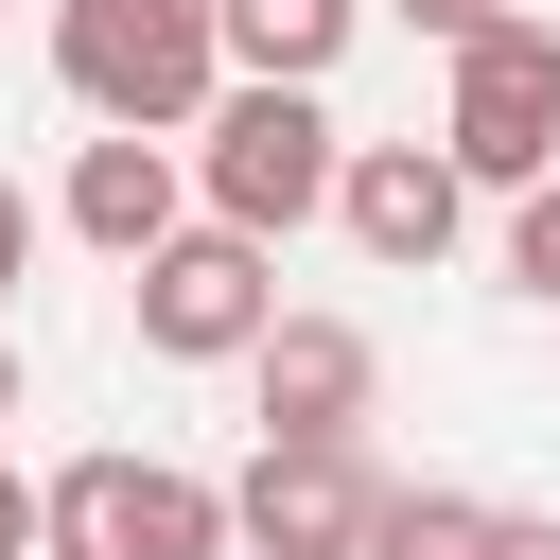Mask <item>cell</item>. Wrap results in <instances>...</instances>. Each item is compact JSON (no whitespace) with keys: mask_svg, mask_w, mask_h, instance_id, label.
Instances as JSON below:
<instances>
[{"mask_svg":"<svg viewBox=\"0 0 560 560\" xmlns=\"http://www.w3.org/2000/svg\"><path fill=\"white\" fill-rule=\"evenodd\" d=\"M0 560H35V472H0Z\"/></svg>","mask_w":560,"mask_h":560,"instance_id":"15","label":"cell"},{"mask_svg":"<svg viewBox=\"0 0 560 560\" xmlns=\"http://www.w3.org/2000/svg\"><path fill=\"white\" fill-rule=\"evenodd\" d=\"M438 158H455L472 192H525V175H560V18H490V35H455Z\"/></svg>","mask_w":560,"mask_h":560,"instance_id":"4","label":"cell"},{"mask_svg":"<svg viewBox=\"0 0 560 560\" xmlns=\"http://www.w3.org/2000/svg\"><path fill=\"white\" fill-rule=\"evenodd\" d=\"M402 18H420V35H438V52H455V35H490V18H508V0H402Z\"/></svg>","mask_w":560,"mask_h":560,"instance_id":"13","label":"cell"},{"mask_svg":"<svg viewBox=\"0 0 560 560\" xmlns=\"http://www.w3.org/2000/svg\"><path fill=\"white\" fill-rule=\"evenodd\" d=\"M332 158H350V140H332V105H315L298 70H228V88L192 105V192H210L228 228H262V245L332 210Z\"/></svg>","mask_w":560,"mask_h":560,"instance_id":"1","label":"cell"},{"mask_svg":"<svg viewBox=\"0 0 560 560\" xmlns=\"http://www.w3.org/2000/svg\"><path fill=\"white\" fill-rule=\"evenodd\" d=\"M35 560H228V490L175 455H70L35 490Z\"/></svg>","mask_w":560,"mask_h":560,"instance_id":"3","label":"cell"},{"mask_svg":"<svg viewBox=\"0 0 560 560\" xmlns=\"http://www.w3.org/2000/svg\"><path fill=\"white\" fill-rule=\"evenodd\" d=\"M350 560H525V525H508V508H472V490H385Z\"/></svg>","mask_w":560,"mask_h":560,"instance_id":"11","label":"cell"},{"mask_svg":"<svg viewBox=\"0 0 560 560\" xmlns=\"http://www.w3.org/2000/svg\"><path fill=\"white\" fill-rule=\"evenodd\" d=\"M368 508H385L368 438H262V455L228 472V542H245V560H350Z\"/></svg>","mask_w":560,"mask_h":560,"instance_id":"6","label":"cell"},{"mask_svg":"<svg viewBox=\"0 0 560 560\" xmlns=\"http://www.w3.org/2000/svg\"><path fill=\"white\" fill-rule=\"evenodd\" d=\"M0 420H18V332H0Z\"/></svg>","mask_w":560,"mask_h":560,"instance_id":"16","label":"cell"},{"mask_svg":"<svg viewBox=\"0 0 560 560\" xmlns=\"http://www.w3.org/2000/svg\"><path fill=\"white\" fill-rule=\"evenodd\" d=\"M122 280H140V350H158V368H245V332L280 315V280H262V228H228V210H210V228L175 210V228H158Z\"/></svg>","mask_w":560,"mask_h":560,"instance_id":"5","label":"cell"},{"mask_svg":"<svg viewBox=\"0 0 560 560\" xmlns=\"http://www.w3.org/2000/svg\"><path fill=\"white\" fill-rule=\"evenodd\" d=\"M175 210H192V175H175V140H158V122H105V140L70 158V228H88L105 262H140Z\"/></svg>","mask_w":560,"mask_h":560,"instance_id":"9","label":"cell"},{"mask_svg":"<svg viewBox=\"0 0 560 560\" xmlns=\"http://www.w3.org/2000/svg\"><path fill=\"white\" fill-rule=\"evenodd\" d=\"M245 385H262V438H368L385 350H368L350 315H262V332H245Z\"/></svg>","mask_w":560,"mask_h":560,"instance_id":"7","label":"cell"},{"mask_svg":"<svg viewBox=\"0 0 560 560\" xmlns=\"http://www.w3.org/2000/svg\"><path fill=\"white\" fill-rule=\"evenodd\" d=\"M332 210H350L368 262H438L455 210H472V175H455L438 140H350V158H332Z\"/></svg>","mask_w":560,"mask_h":560,"instance_id":"8","label":"cell"},{"mask_svg":"<svg viewBox=\"0 0 560 560\" xmlns=\"http://www.w3.org/2000/svg\"><path fill=\"white\" fill-rule=\"evenodd\" d=\"M350 18H368V0H210V35H228V70H298V88H332V52H350Z\"/></svg>","mask_w":560,"mask_h":560,"instance_id":"10","label":"cell"},{"mask_svg":"<svg viewBox=\"0 0 560 560\" xmlns=\"http://www.w3.org/2000/svg\"><path fill=\"white\" fill-rule=\"evenodd\" d=\"M18 262H35V192L0 175V298H18Z\"/></svg>","mask_w":560,"mask_h":560,"instance_id":"14","label":"cell"},{"mask_svg":"<svg viewBox=\"0 0 560 560\" xmlns=\"http://www.w3.org/2000/svg\"><path fill=\"white\" fill-rule=\"evenodd\" d=\"M525 560H560V525H525Z\"/></svg>","mask_w":560,"mask_h":560,"instance_id":"17","label":"cell"},{"mask_svg":"<svg viewBox=\"0 0 560 560\" xmlns=\"http://www.w3.org/2000/svg\"><path fill=\"white\" fill-rule=\"evenodd\" d=\"M508 280H525V298H560V175H525V192H508Z\"/></svg>","mask_w":560,"mask_h":560,"instance_id":"12","label":"cell"},{"mask_svg":"<svg viewBox=\"0 0 560 560\" xmlns=\"http://www.w3.org/2000/svg\"><path fill=\"white\" fill-rule=\"evenodd\" d=\"M52 70H70L88 122H158L175 140L228 88V35H210V0H52Z\"/></svg>","mask_w":560,"mask_h":560,"instance_id":"2","label":"cell"}]
</instances>
